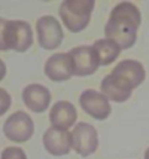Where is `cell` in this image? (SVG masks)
Returning <instances> with one entry per match:
<instances>
[{
  "mask_svg": "<svg viewBox=\"0 0 149 159\" xmlns=\"http://www.w3.org/2000/svg\"><path fill=\"white\" fill-rule=\"evenodd\" d=\"M4 134L10 140L15 143L27 142L34 134V122L28 114L16 111L6 119Z\"/></svg>",
  "mask_w": 149,
  "mask_h": 159,
  "instance_id": "obj_7",
  "label": "cell"
},
{
  "mask_svg": "<svg viewBox=\"0 0 149 159\" xmlns=\"http://www.w3.org/2000/svg\"><path fill=\"white\" fill-rule=\"evenodd\" d=\"M141 25V13L128 1L120 2L111 11L105 25V36L117 42L121 49L133 47L136 42L138 30Z\"/></svg>",
  "mask_w": 149,
  "mask_h": 159,
  "instance_id": "obj_1",
  "label": "cell"
},
{
  "mask_svg": "<svg viewBox=\"0 0 149 159\" xmlns=\"http://www.w3.org/2000/svg\"><path fill=\"white\" fill-rule=\"evenodd\" d=\"M96 54L98 56L100 66H109L114 62L117 57L120 55L121 48L120 46L109 39H100L97 40L93 45L91 46Z\"/></svg>",
  "mask_w": 149,
  "mask_h": 159,
  "instance_id": "obj_14",
  "label": "cell"
},
{
  "mask_svg": "<svg viewBox=\"0 0 149 159\" xmlns=\"http://www.w3.org/2000/svg\"><path fill=\"white\" fill-rule=\"evenodd\" d=\"M45 73L51 81L62 82L72 76V65L68 53H56L47 60Z\"/></svg>",
  "mask_w": 149,
  "mask_h": 159,
  "instance_id": "obj_12",
  "label": "cell"
},
{
  "mask_svg": "<svg viewBox=\"0 0 149 159\" xmlns=\"http://www.w3.org/2000/svg\"><path fill=\"white\" fill-rule=\"evenodd\" d=\"M79 103L82 109L95 119L104 120L111 115L112 107L109 104V101L97 90H84L80 94Z\"/></svg>",
  "mask_w": 149,
  "mask_h": 159,
  "instance_id": "obj_9",
  "label": "cell"
},
{
  "mask_svg": "<svg viewBox=\"0 0 149 159\" xmlns=\"http://www.w3.org/2000/svg\"><path fill=\"white\" fill-rule=\"evenodd\" d=\"M135 88L136 87L127 77L115 73L114 70H112L111 74L106 75L100 84L101 93L105 97L118 103L127 101L132 96L133 89Z\"/></svg>",
  "mask_w": 149,
  "mask_h": 159,
  "instance_id": "obj_6",
  "label": "cell"
},
{
  "mask_svg": "<svg viewBox=\"0 0 149 159\" xmlns=\"http://www.w3.org/2000/svg\"><path fill=\"white\" fill-rule=\"evenodd\" d=\"M22 99L26 107L33 112L40 114L49 108L51 94L49 89L39 83L28 84L22 91Z\"/></svg>",
  "mask_w": 149,
  "mask_h": 159,
  "instance_id": "obj_10",
  "label": "cell"
},
{
  "mask_svg": "<svg viewBox=\"0 0 149 159\" xmlns=\"http://www.w3.org/2000/svg\"><path fill=\"white\" fill-rule=\"evenodd\" d=\"M99 145L98 132L93 125L80 122L71 132V146L82 157H89L95 153Z\"/></svg>",
  "mask_w": 149,
  "mask_h": 159,
  "instance_id": "obj_4",
  "label": "cell"
},
{
  "mask_svg": "<svg viewBox=\"0 0 149 159\" xmlns=\"http://www.w3.org/2000/svg\"><path fill=\"white\" fill-rule=\"evenodd\" d=\"M6 21L4 18H0V50H7L5 46V40H4V32H5Z\"/></svg>",
  "mask_w": 149,
  "mask_h": 159,
  "instance_id": "obj_17",
  "label": "cell"
},
{
  "mask_svg": "<svg viewBox=\"0 0 149 159\" xmlns=\"http://www.w3.org/2000/svg\"><path fill=\"white\" fill-rule=\"evenodd\" d=\"M68 54L72 65V74L76 76L92 75L100 66L98 56L91 46L74 47Z\"/></svg>",
  "mask_w": 149,
  "mask_h": 159,
  "instance_id": "obj_8",
  "label": "cell"
},
{
  "mask_svg": "<svg viewBox=\"0 0 149 159\" xmlns=\"http://www.w3.org/2000/svg\"><path fill=\"white\" fill-rule=\"evenodd\" d=\"M39 45L48 50L58 48L63 41V30L58 20L53 15H43L36 22Z\"/></svg>",
  "mask_w": 149,
  "mask_h": 159,
  "instance_id": "obj_5",
  "label": "cell"
},
{
  "mask_svg": "<svg viewBox=\"0 0 149 159\" xmlns=\"http://www.w3.org/2000/svg\"><path fill=\"white\" fill-rule=\"evenodd\" d=\"M93 8L92 0H66L60 6L61 19L70 32L78 33L89 25Z\"/></svg>",
  "mask_w": 149,
  "mask_h": 159,
  "instance_id": "obj_2",
  "label": "cell"
},
{
  "mask_svg": "<svg viewBox=\"0 0 149 159\" xmlns=\"http://www.w3.org/2000/svg\"><path fill=\"white\" fill-rule=\"evenodd\" d=\"M6 75V65L2 60L0 59V81L5 77Z\"/></svg>",
  "mask_w": 149,
  "mask_h": 159,
  "instance_id": "obj_18",
  "label": "cell"
},
{
  "mask_svg": "<svg viewBox=\"0 0 149 159\" xmlns=\"http://www.w3.org/2000/svg\"><path fill=\"white\" fill-rule=\"evenodd\" d=\"M43 145L53 156H64L70 152L71 134L68 130L51 126L43 134Z\"/></svg>",
  "mask_w": 149,
  "mask_h": 159,
  "instance_id": "obj_11",
  "label": "cell"
},
{
  "mask_svg": "<svg viewBox=\"0 0 149 159\" xmlns=\"http://www.w3.org/2000/svg\"><path fill=\"white\" fill-rule=\"evenodd\" d=\"M6 49L26 52L33 43V30L27 21L7 20L4 32Z\"/></svg>",
  "mask_w": 149,
  "mask_h": 159,
  "instance_id": "obj_3",
  "label": "cell"
},
{
  "mask_svg": "<svg viewBox=\"0 0 149 159\" xmlns=\"http://www.w3.org/2000/svg\"><path fill=\"white\" fill-rule=\"evenodd\" d=\"M49 120L55 128L68 130L77 120V110L68 101H58L50 110Z\"/></svg>",
  "mask_w": 149,
  "mask_h": 159,
  "instance_id": "obj_13",
  "label": "cell"
},
{
  "mask_svg": "<svg viewBox=\"0 0 149 159\" xmlns=\"http://www.w3.org/2000/svg\"><path fill=\"white\" fill-rule=\"evenodd\" d=\"M144 159H149V148L144 152Z\"/></svg>",
  "mask_w": 149,
  "mask_h": 159,
  "instance_id": "obj_19",
  "label": "cell"
},
{
  "mask_svg": "<svg viewBox=\"0 0 149 159\" xmlns=\"http://www.w3.org/2000/svg\"><path fill=\"white\" fill-rule=\"evenodd\" d=\"M11 103H12V99H11L10 94L5 89L0 88V116H2L10 109Z\"/></svg>",
  "mask_w": 149,
  "mask_h": 159,
  "instance_id": "obj_16",
  "label": "cell"
},
{
  "mask_svg": "<svg viewBox=\"0 0 149 159\" xmlns=\"http://www.w3.org/2000/svg\"><path fill=\"white\" fill-rule=\"evenodd\" d=\"M1 159H27V156L21 148L8 146L1 152Z\"/></svg>",
  "mask_w": 149,
  "mask_h": 159,
  "instance_id": "obj_15",
  "label": "cell"
}]
</instances>
